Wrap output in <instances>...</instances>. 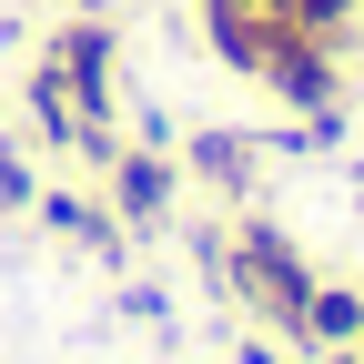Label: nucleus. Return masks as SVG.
<instances>
[{
  "instance_id": "obj_3",
  "label": "nucleus",
  "mask_w": 364,
  "mask_h": 364,
  "mask_svg": "<svg viewBox=\"0 0 364 364\" xmlns=\"http://www.w3.org/2000/svg\"><path fill=\"white\" fill-rule=\"evenodd\" d=\"M112 203H122V223H152V213L172 203V162H152V152H122V172H112Z\"/></svg>"
},
{
  "instance_id": "obj_6",
  "label": "nucleus",
  "mask_w": 364,
  "mask_h": 364,
  "mask_svg": "<svg viewBox=\"0 0 364 364\" xmlns=\"http://www.w3.org/2000/svg\"><path fill=\"white\" fill-rule=\"evenodd\" d=\"M21 203H31V172H21L11 152H0V213H21Z\"/></svg>"
},
{
  "instance_id": "obj_5",
  "label": "nucleus",
  "mask_w": 364,
  "mask_h": 364,
  "mask_svg": "<svg viewBox=\"0 0 364 364\" xmlns=\"http://www.w3.org/2000/svg\"><path fill=\"white\" fill-rule=\"evenodd\" d=\"M193 172H213L223 193H243V172H253V142H243V132H203V142H193Z\"/></svg>"
},
{
  "instance_id": "obj_4",
  "label": "nucleus",
  "mask_w": 364,
  "mask_h": 364,
  "mask_svg": "<svg viewBox=\"0 0 364 364\" xmlns=\"http://www.w3.org/2000/svg\"><path fill=\"white\" fill-rule=\"evenodd\" d=\"M304 344H364V294H324V284H314V304H304Z\"/></svg>"
},
{
  "instance_id": "obj_1",
  "label": "nucleus",
  "mask_w": 364,
  "mask_h": 364,
  "mask_svg": "<svg viewBox=\"0 0 364 364\" xmlns=\"http://www.w3.org/2000/svg\"><path fill=\"white\" fill-rule=\"evenodd\" d=\"M223 273H233V284L273 314V324H284V334H304V304H314V273L294 263V243L284 233H273V223H253V233L233 243V253H223Z\"/></svg>"
},
{
  "instance_id": "obj_2",
  "label": "nucleus",
  "mask_w": 364,
  "mask_h": 364,
  "mask_svg": "<svg viewBox=\"0 0 364 364\" xmlns=\"http://www.w3.org/2000/svg\"><path fill=\"white\" fill-rule=\"evenodd\" d=\"M51 61L71 71V102H81V122L102 132V122H112V31H91V21H71Z\"/></svg>"
},
{
  "instance_id": "obj_7",
  "label": "nucleus",
  "mask_w": 364,
  "mask_h": 364,
  "mask_svg": "<svg viewBox=\"0 0 364 364\" xmlns=\"http://www.w3.org/2000/svg\"><path fill=\"white\" fill-rule=\"evenodd\" d=\"M243 364H284V354H263V344H253V354H243Z\"/></svg>"
}]
</instances>
